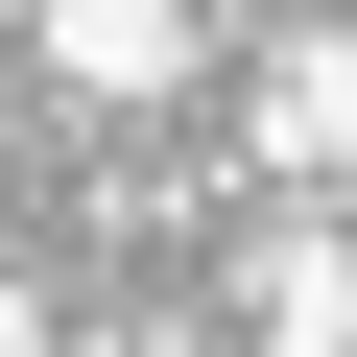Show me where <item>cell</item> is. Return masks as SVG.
I'll return each instance as SVG.
<instances>
[{"label": "cell", "mask_w": 357, "mask_h": 357, "mask_svg": "<svg viewBox=\"0 0 357 357\" xmlns=\"http://www.w3.org/2000/svg\"><path fill=\"white\" fill-rule=\"evenodd\" d=\"M333 143H357V48H262V167L333 191Z\"/></svg>", "instance_id": "3957f363"}, {"label": "cell", "mask_w": 357, "mask_h": 357, "mask_svg": "<svg viewBox=\"0 0 357 357\" xmlns=\"http://www.w3.org/2000/svg\"><path fill=\"white\" fill-rule=\"evenodd\" d=\"M24 48H48L72 96H191V72H215L191 24H167V0H48V24H24Z\"/></svg>", "instance_id": "6da1fadb"}, {"label": "cell", "mask_w": 357, "mask_h": 357, "mask_svg": "<svg viewBox=\"0 0 357 357\" xmlns=\"http://www.w3.org/2000/svg\"><path fill=\"white\" fill-rule=\"evenodd\" d=\"M238 333H262V357H357V262H333V215H286V238L238 262Z\"/></svg>", "instance_id": "7a4b0ae2"}]
</instances>
